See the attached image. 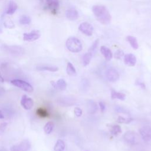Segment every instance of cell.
<instances>
[{
    "instance_id": "1",
    "label": "cell",
    "mask_w": 151,
    "mask_h": 151,
    "mask_svg": "<svg viewBox=\"0 0 151 151\" xmlns=\"http://www.w3.org/2000/svg\"><path fill=\"white\" fill-rule=\"evenodd\" d=\"M92 11L96 19L101 24L107 25L110 23L111 19V15L104 5H93L92 7Z\"/></svg>"
},
{
    "instance_id": "2",
    "label": "cell",
    "mask_w": 151,
    "mask_h": 151,
    "mask_svg": "<svg viewBox=\"0 0 151 151\" xmlns=\"http://www.w3.org/2000/svg\"><path fill=\"white\" fill-rule=\"evenodd\" d=\"M65 45L67 48L72 52H78L83 48L81 41L74 37H69L66 41Z\"/></svg>"
},
{
    "instance_id": "3",
    "label": "cell",
    "mask_w": 151,
    "mask_h": 151,
    "mask_svg": "<svg viewBox=\"0 0 151 151\" xmlns=\"http://www.w3.org/2000/svg\"><path fill=\"white\" fill-rule=\"evenodd\" d=\"M11 84H12L14 86L22 89L24 91H25L27 92H32L34 91V88L27 81H25L24 80H19V79H15L11 81Z\"/></svg>"
},
{
    "instance_id": "4",
    "label": "cell",
    "mask_w": 151,
    "mask_h": 151,
    "mask_svg": "<svg viewBox=\"0 0 151 151\" xmlns=\"http://www.w3.org/2000/svg\"><path fill=\"white\" fill-rule=\"evenodd\" d=\"M5 50L13 55H21L24 52V50L18 45H4Z\"/></svg>"
},
{
    "instance_id": "5",
    "label": "cell",
    "mask_w": 151,
    "mask_h": 151,
    "mask_svg": "<svg viewBox=\"0 0 151 151\" xmlns=\"http://www.w3.org/2000/svg\"><path fill=\"white\" fill-rule=\"evenodd\" d=\"M59 0H45V8L48 9L53 14H55L59 8Z\"/></svg>"
},
{
    "instance_id": "6",
    "label": "cell",
    "mask_w": 151,
    "mask_h": 151,
    "mask_svg": "<svg viewBox=\"0 0 151 151\" xmlns=\"http://www.w3.org/2000/svg\"><path fill=\"white\" fill-rule=\"evenodd\" d=\"M78 29L83 34L87 36H91L93 32V27L92 25L87 22H84L80 24Z\"/></svg>"
},
{
    "instance_id": "7",
    "label": "cell",
    "mask_w": 151,
    "mask_h": 151,
    "mask_svg": "<svg viewBox=\"0 0 151 151\" xmlns=\"http://www.w3.org/2000/svg\"><path fill=\"white\" fill-rule=\"evenodd\" d=\"M41 34L38 30H33L28 33L23 34V40L25 41L32 42L38 40L40 37Z\"/></svg>"
},
{
    "instance_id": "8",
    "label": "cell",
    "mask_w": 151,
    "mask_h": 151,
    "mask_svg": "<svg viewBox=\"0 0 151 151\" xmlns=\"http://www.w3.org/2000/svg\"><path fill=\"white\" fill-rule=\"evenodd\" d=\"M123 139L126 142L130 145H134L137 142L136 133L133 131H127L123 134Z\"/></svg>"
},
{
    "instance_id": "9",
    "label": "cell",
    "mask_w": 151,
    "mask_h": 151,
    "mask_svg": "<svg viewBox=\"0 0 151 151\" xmlns=\"http://www.w3.org/2000/svg\"><path fill=\"white\" fill-rule=\"evenodd\" d=\"M139 132L142 139L145 142L151 140V127L144 126L140 129Z\"/></svg>"
},
{
    "instance_id": "10",
    "label": "cell",
    "mask_w": 151,
    "mask_h": 151,
    "mask_svg": "<svg viewBox=\"0 0 151 151\" xmlns=\"http://www.w3.org/2000/svg\"><path fill=\"white\" fill-rule=\"evenodd\" d=\"M106 76L107 79L111 82H115L119 78V74L118 71L113 68H110L107 70Z\"/></svg>"
},
{
    "instance_id": "11",
    "label": "cell",
    "mask_w": 151,
    "mask_h": 151,
    "mask_svg": "<svg viewBox=\"0 0 151 151\" xmlns=\"http://www.w3.org/2000/svg\"><path fill=\"white\" fill-rule=\"evenodd\" d=\"M21 104L24 109L29 110L32 108L34 101L31 98L28 97L26 95H23L21 100Z\"/></svg>"
},
{
    "instance_id": "12",
    "label": "cell",
    "mask_w": 151,
    "mask_h": 151,
    "mask_svg": "<svg viewBox=\"0 0 151 151\" xmlns=\"http://www.w3.org/2000/svg\"><path fill=\"white\" fill-rule=\"evenodd\" d=\"M136 57L133 54H126L124 55V63L126 65L128 66H134L136 63Z\"/></svg>"
},
{
    "instance_id": "13",
    "label": "cell",
    "mask_w": 151,
    "mask_h": 151,
    "mask_svg": "<svg viewBox=\"0 0 151 151\" xmlns=\"http://www.w3.org/2000/svg\"><path fill=\"white\" fill-rule=\"evenodd\" d=\"M51 84L54 88L58 89L61 91L65 90L67 87V83L63 79H59L57 81V82L51 81Z\"/></svg>"
},
{
    "instance_id": "14",
    "label": "cell",
    "mask_w": 151,
    "mask_h": 151,
    "mask_svg": "<svg viewBox=\"0 0 151 151\" xmlns=\"http://www.w3.org/2000/svg\"><path fill=\"white\" fill-rule=\"evenodd\" d=\"M65 16L68 19L74 21L78 17V13L75 8H71L67 10L65 12Z\"/></svg>"
},
{
    "instance_id": "15",
    "label": "cell",
    "mask_w": 151,
    "mask_h": 151,
    "mask_svg": "<svg viewBox=\"0 0 151 151\" xmlns=\"http://www.w3.org/2000/svg\"><path fill=\"white\" fill-rule=\"evenodd\" d=\"M58 103L64 106H70L74 104L75 99L70 97H61L58 100Z\"/></svg>"
},
{
    "instance_id": "16",
    "label": "cell",
    "mask_w": 151,
    "mask_h": 151,
    "mask_svg": "<svg viewBox=\"0 0 151 151\" xmlns=\"http://www.w3.org/2000/svg\"><path fill=\"white\" fill-rule=\"evenodd\" d=\"M100 52L107 61H110L112 58L113 54H112L111 51L110 50V48H109L106 46L102 45L100 47Z\"/></svg>"
},
{
    "instance_id": "17",
    "label": "cell",
    "mask_w": 151,
    "mask_h": 151,
    "mask_svg": "<svg viewBox=\"0 0 151 151\" xmlns=\"http://www.w3.org/2000/svg\"><path fill=\"white\" fill-rule=\"evenodd\" d=\"M18 5L17 3L12 0H11L8 4V6L5 12L8 15H12L16 11Z\"/></svg>"
},
{
    "instance_id": "18",
    "label": "cell",
    "mask_w": 151,
    "mask_h": 151,
    "mask_svg": "<svg viewBox=\"0 0 151 151\" xmlns=\"http://www.w3.org/2000/svg\"><path fill=\"white\" fill-rule=\"evenodd\" d=\"M111 98L112 99H119L120 100H124L126 99V95L125 94L121 93V92H118L113 89L111 90Z\"/></svg>"
},
{
    "instance_id": "19",
    "label": "cell",
    "mask_w": 151,
    "mask_h": 151,
    "mask_svg": "<svg viewBox=\"0 0 151 151\" xmlns=\"http://www.w3.org/2000/svg\"><path fill=\"white\" fill-rule=\"evenodd\" d=\"M97 105L96 102H94L93 100H89L87 103V110L88 112L90 114H93L96 113V111L97 110Z\"/></svg>"
},
{
    "instance_id": "20",
    "label": "cell",
    "mask_w": 151,
    "mask_h": 151,
    "mask_svg": "<svg viewBox=\"0 0 151 151\" xmlns=\"http://www.w3.org/2000/svg\"><path fill=\"white\" fill-rule=\"evenodd\" d=\"M126 40L129 42L133 49L137 50L139 48V44L136 37L132 35H128L126 37Z\"/></svg>"
},
{
    "instance_id": "21",
    "label": "cell",
    "mask_w": 151,
    "mask_h": 151,
    "mask_svg": "<svg viewBox=\"0 0 151 151\" xmlns=\"http://www.w3.org/2000/svg\"><path fill=\"white\" fill-rule=\"evenodd\" d=\"M109 127V130L111 134H112L114 136H117L119 133L122 132V129L121 127L119 125L117 124H111V125H108Z\"/></svg>"
},
{
    "instance_id": "22",
    "label": "cell",
    "mask_w": 151,
    "mask_h": 151,
    "mask_svg": "<svg viewBox=\"0 0 151 151\" xmlns=\"http://www.w3.org/2000/svg\"><path fill=\"white\" fill-rule=\"evenodd\" d=\"M37 69L40 71H49L51 72H55L58 70V68L56 66L51 65H39L37 67Z\"/></svg>"
},
{
    "instance_id": "23",
    "label": "cell",
    "mask_w": 151,
    "mask_h": 151,
    "mask_svg": "<svg viewBox=\"0 0 151 151\" xmlns=\"http://www.w3.org/2000/svg\"><path fill=\"white\" fill-rule=\"evenodd\" d=\"M65 149V143L63 140L61 139H58L54 147V151H64Z\"/></svg>"
},
{
    "instance_id": "24",
    "label": "cell",
    "mask_w": 151,
    "mask_h": 151,
    "mask_svg": "<svg viewBox=\"0 0 151 151\" xmlns=\"http://www.w3.org/2000/svg\"><path fill=\"white\" fill-rule=\"evenodd\" d=\"M92 56H93V53L88 51V52L84 54V55L83 57V65L84 66H86L90 63L91 59L92 58Z\"/></svg>"
},
{
    "instance_id": "25",
    "label": "cell",
    "mask_w": 151,
    "mask_h": 151,
    "mask_svg": "<svg viewBox=\"0 0 151 151\" xmlns=\"http://www.w3.org/2000/svg\"><path fill=\"white\" fill-rule=\"evenodd\" d=\"M54 127V123L52 122H47L44 127V131L47 134H50Z\"/></svg>"
},
{
    "instance_id": "26",
    "label": "cell",
    "mask_w": 151,
    "mask_h": 151,
    "mask_svg": "<svg viewBox=\"0 0 151 151\" xmlns=\"http://www.w3.org/2000/svg\"><path fill=\"white\" fill-rule=\"evenodd\" d=\"M18 146H19V147L23 150V151H28L30 147H31V145L30 143L29 142L28 140H22L19 145Z\"/></svg>"
},
{
    "instance_id": "27",
    "label": "cell",
    "mask_w": 151,
    "mask_h": 151,
    "mask_svg": "<svg viewBox=\"0 0 151 151\" xmlns=\"http://www.w3.org/2000/svg\"><path fill=\"white\" fill-rule=\"evenodd\" d=\"M31 21V18L26 15H23L19 18V22L21 25H28Z\"/></svg>"
},
{
    "instance_id": "28",
    "label": "cell",
    "mask_w": 151,
    "mask_h": 151,
    "mask_svg": "<svg viewBox=\"0 0 151 151\" xmlns=\"http://www.w3.org/2000/svg\"><path fill=\"white\" fill-rule=\"evenodd\" d=\"M66 71L69 76H73L76 74V70L73 65L70 62H68L67 63Z\"/></svg>"
},
{
    "instance_id": "29",
    "label": "cell",
    "mask_w": 151,
    "mask_h": 151,
    "mask_svg": "<svg viewBox=\"0 0 151 151\" xmlns=\"http://www.w3.org/2000/svg\"><path fill=\"white\" fill-rule=\"evenodd\" d=\"M4 25L5 28H9V29H12L15 27V25H14L13 21L9 18H6L5 19V17L4 21Z\"/></svg>"
},
{
    "instance_id": "30",
    "label": "cell",
    "mask_w": 151,
    "mask_h": 151,
    "mask_svg": "<svg viewBox=\"0 0 151 151\" xmlns=\"http://www.w3.org/2000/svg\"><path fill=\"white\" fill-rule=\"evenodd\" d=\"M134 119L133 118H124L122 116H119L117 119V122L119 123L128 124L132 122Z\"/></svg>"
},
{
    "instance_id": "31",
    "label": "cell",
    "mask_w": 151,
    "mask_h": 151,
    "mask_svg": "<svg viewBox=\"0 0 151 151\" xmlns=\"http://www.w3.org/2000/svg\"><path fill=\"white\" fill-rule=\"evenodd\" d=\"M99 39L96 40L91 45V46L88 49V51H90L91 52H92L93 54L94 52V51H96V50L97 48V47L99 45Z\"/></svg>"
},
{
    "instance_id": "32",
    "label": "cell",
    "mask_w": 151,
    "mask_h": 151,
    "mask_svg": "<svg viewBox=\"0 0 151 151\" xmlns=\"http://www.w3.org/2000/svg\"><path fill=\"white\" fill-rule=\"evenodd\" d=\"M37 113L38 116H40V117H47L48 115V112L42 108H39L38 109H37Z\"/></svg>"
},
{
    "instance_id": "33",
    "label": "cell",
    "mask_w": 151,
    "mask_h": 151,
    "mask_svg": "<svg viewBox=\"0 0 151 151\" xmlns=\"http://www.w3.org/2000/svg\"><path fill=\"white\" fill-rule=\"evenodd\" d=\"M124 55V52L122 50H117L114 53V58L116 59H120Z\"/></svg>"
},
{
    "instance_id": "34",
    "label": "cell",
    "mask_w": 151,
    "mask_h": 151,
    "mask_svg": "<svg viewBox=\"0 0 151 151\" xmlns=\"http://www.w3.org/2000/svg\"><path fill=\"white\" fill-rule=\"evenodd\" d=\"M74 113L76 117H80L82 115L83 111L80 108H79L78 107H76L74 109Z\"/></svg>"
},
{
    "instance_id": "35",
    "label": "cell",
    "mask_w": 151,
    "mask_h": 151,
    "mask_svg": "<svg viewBox=\"0 0 151 151\" xmlns=\"http://www.w3.org/2000/svg\"><path fill=\"white\" fill-rule=\"evenodd\" d=\"M115 110L117 112L119 113H127V111L122 107L119 106H116L115 107Z\"/></svg>"
},
{
    "instance_id": "36",
    "label": "cell",
    "mask_w": 151,
    "mask_h": 151,
    "mask_svg": "<svg viewBox=\"0 0 151 151\" xmlns=\"http://www.w3.org/2000/svg\"><path fill=\"white\" fill-rule=\"evenodd\" d=\"M5 18V13L1 14L0 17V33L2 32V25H4V21Z\"/></svg>"
},
{
    "instance_id": "37",
    "label": "cell",
    "mask_w": 151,
    "mask_h": 151,
    "mask_svg": "<svg viewBox=\"0 0 151 151\" xmlns=\"http://www.w3.org/2000/svg\"><path fill=\"white\" fill-rule=\"evenodd\" d=\"M7 124H8L6 122H4V123H2L0 124V134H2V133H4V132L5 130L6 127L7 126Z\"/></svg>"
},
{
    "instance_id": "38",
    "label": "cell",
    "mask_w": 151,
    "mask_h": 151,
    "mask_svg": "<svg viewBox=\"0 0 151 151\" xmlns=\"http://www.w3.org/2000/svg\"><path fill=\"white\" fill-rule=\"evenodd\" d=\"M99 107L100 108V110L102 112H104L106 110V105L103 101H100L99 102Z\"/></svg>"
},
{
    "instance_id": "39",
    "label": "cell",
    "mask_w": 151,
    "mask_h": 151,
    "mask_svg": "<svg viewBox=\"0 0 151 151\" xmlns=\"http://www.w3.org/2000/svg\"><path fill=\"white\" fill-rule=\"evenodd\" d=\"M11 151H23L18 145H14L11 148Z\"/></svg>"
},
{
    "instance_id": "40",
    "label": "cell",
    "mask_w": 151,
    "mask_h": 151,
    "mask_svg": "<svg viewBox=\"0 0 151 151\" xmlns=\"http://www.w3.org/2000/svg\"><path fill=\"white\" fill-rule=\"evenodd\" d=\"M136 84L138 85V86H140L141 88H144V89H145V88H146V86H145V84L144 83L139 81V82H136Z\"/></svg>"
},
{
    "instance_id": "41",
    "label": "cell",
    "mask_w": 151,
    "mask_h": 151,
    "mask_svg": "<svg viewBox=\"0 0 151 151\" xmlns=\"http://www.w3.org/2000/svg\"><path fill=\"white\" fill-rule=\"evenodd\" d=\"M4 119V115L2 113V112L0 110V119Z\"/></svg>"
},
{
    "instance_id": "42",
    "label": "cell",
    "mask_w": 151,
    "mask_h": 151,
    "mask_svg": "<svg viewBox=\"0 0 151 151\" xmlns=\"http://www.w3.org/2000/svg\"><path fill=\"white\" fill-rule=\"evenodd\" d=\"M4 81V78H3V77L2 76V75H1V74L0 73V82H1V83H3Z\"/></svg>"
},
{
    "instance_id": "43",
    "label": "cell",
    "mask_w": 151,
    "mask_h": 151,
    "mask_svg": "<svg viewBox=\"0 0 151 151\" xmlns=\"http://www.w3.org/2000/svg\"><path fill=\"white\" fill-rule=\"evenodd\" d=\"M0 151H1V150H0Z\"/></svg>"
}]
</instances>
